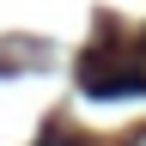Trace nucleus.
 Instances as JSON below:
<instances>
[{
  "mask_svg": "<svg viewBox=\"0 0 146 146\" xmlns=\"http://www.w3.org/2000/svg\"><path fill=\"white\" fill-rule=\"evenodd\" d=\"M43 146H85V140H43Z\"/></svg>",
  "mask_w": 146,
  "mask_h": 146,
  "instance_id": "7ed1b4c3",
  "label": "nucleus"
},
{
  "mask_svg": "<svg viewBox=\"0 0 146 146\" xmlns=\"http://www.w3.org/2000/svg\"><path fill=\"white\" fill-rule=\"evenodd\" d=\"M122 146H146V128H134V134H128V140H122Z\"/></svg>",
  "mask_w": 146,
  "mask_h": 146,
  "instance_id": "f03ea898",
  "label": "nucleus"
},
{
  "mask_svg": "<svg viewBox=\"0 0 146 146\" xmlns=\"http://www.w3.org/2000/svg\"><path fill=\"white\" fill-rule=\"evenodd\" d=\"M79 85L91 98H146V67L140 61H116V55H85Z\"/></svg>",
  "mask_w": 146,
  "mask_h": 146,
  "instance_id": "f257e3e1",
  "label": "nucleus"
}]
</instances>
